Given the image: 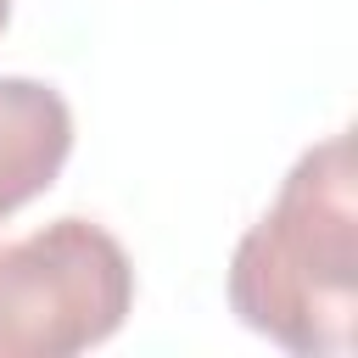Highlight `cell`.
Listing matches in <instances>:
<instances>
[{
  "mask_svg": "<svg viewBox=\"0 0 358 358\" xmlns=\"http://www.w3.org/2000/svg\"><path fill=\"white\" fill-rule=\"evenodd\" d=\"M73 157V106L45 78L0 73V224L45 196Z\"/></svg>",
  "mask_w": 358,
  "mask_h": 358,
  "instance_id": "3957f363",
  "label": "cell"
},
{
  "mask_svg": "<svg viewBox=\"0 0 358 358\" xmlns=\"http://www.w3.org/2000/svg\"><path fill=\"white\" fill-rule=\"evenodd\" d=\"M134 313V263L95 218H50L0 241V358H73Z\"/></svg>",
  "mask_w": 358,
  "mask_h": 358,
  "instance_id": "7a4b0ae2",
  "label": "cell"
},
{
  "mask_svg": "<svg viewBox=\"0 0 358 358\" xmlns=\"http://www.w3.org/2000/svg\"><path fill=\"white\" fill-rule=\"evenodd\" d=\"M6 22H11V0H0V34H6Z\"/></svg>",
  "mask_w": 358,
  "mask_h": 358,
  "instance_id": "277c9868",
  "label": "cell"
},
{
  "mask_svg": "<svg viewBox=\"0 0 358 358\" xmlns=\"http://www.w3.org/2000/svg\"><path fill=\"white\" fill-rule=\"evenodd\" d=\"M229 308L302 358H347L358 324V168L352 134L308 145L274 207L229 252Z\"/></svg>",
  "mask_w": 358,
  "mask_h": 358,
  "instance_id": "6da1fadb",
  "label": "cell"
}]
</instances>
